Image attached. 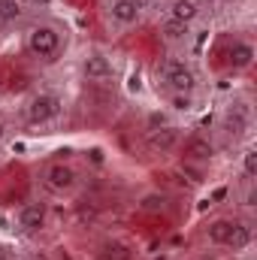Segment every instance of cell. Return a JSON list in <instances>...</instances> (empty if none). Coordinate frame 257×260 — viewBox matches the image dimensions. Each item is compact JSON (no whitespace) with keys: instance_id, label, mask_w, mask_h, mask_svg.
Wrapping results in <instances>:
<instances>
[{"instance_id":"20","label":"cell","mask_w":257,"mask_h":260,"mask_svg":"<svg viewBox=\"0 0 257 260\" xmlns=\"http://www.w3.org/2000/svg\"><path fill=\"white\" fill-rule=\"evenodd\" d=\"M164 124H173V118H170L167 112H160V109H151V112L145 115V130H157V127H164Z\"/></svg>"},{"instance_id":"19","label":"cell","mask_w":257,"mask_h":260,"mask_svg":"<svg viewBox=\"0 0 257 260\" xmlns=\"http://www.w3.org/2000/svg\"><path fill=\"white\" fill-rule=\"evenodd\" d=\"M170 209V197L164 191H151V194L139 197V212H167Z\"/></svg>"},{"instance_id":"10","label":"cell","mask_w":257,"mask_h":260,"mask_svg":"<svg viewBox=\"0 0 257 260\" xmlns=\"http://www.w3.org/2000/svg\"><path fill=\"white\" fill-rule=\"evenodd\" d=\"M218 130H221L224 136H230L233 142L245 139V136L251 133V109H248L245 103H230V106H224V112H221V118H218Z\"/></svg>"},{"instance_id":"22","label":"cell","mask_w":257,"mask_h":260,"mask_svg":"<svg viewBox=\"0 0 257 260\" xmlns=\"http://www.w3.org/2000/svg\"><path fill=\"white\" fill-rule=\"evenodd\" d=\"M27 260H52V257H49V254H30Z\"/></svg>"},{"instance_id":"3","label":"cell","mask_w":257,"mask_h":260,"mask_svg":"<svg viewBox=\"0 0 257 260\" xmlns=\"http://www.w3.org/2000/svg\"><path fill=\"white\" fill-rule=\"evenodd\" d=\"M203 239L215 248L245 251L251 245V224L239 215H215L203 224Z\"/></svg>"},{"instance_id":"15","label":"cell","mask_w":257,"mask_h":260,"mask_svg":"<svg viewBox=\"0 0 257 260\" xmlns=\"http://www.w3.org/2000/svg\"><path fill=\"white\" fill-rule=\"evenodd\" d=\"M160 40L170 49H185V46H191V40H194V27L191 24H179V21L164 18L160 21Z\"/></svg>"},{"instance_id":"21","label":"cell","mask_w":257,"mask_h":260,"mask_svg":"<svg viewBox=\"0 0 257 260\" xmlns=\"http://www.w3.org/2000/svg\"><path fill=\"white\" fill-rule=\"evenodd\" d=\"M9 133H12V124H9L6 118H0V145H3L6 139H9Z\"/></svg>"},{"instance_id":"11","label":"cell","mask_w":257,"mask_h":260,"mask_svg":"<svg viewBox=\"0 0 257 260\" xmlns=\"http://www.w3.org/2000/svg\"><path fill=\"white\" fill-rule=\"evenodd\" d=\"M224 58H227V67H230L233 73H248V70L254 67L257 49H254V43H251L248 37H233V40L227 43Z\"/></svg>"},{"instance_id":"16","label":"cell","mask_w":257,"mask_h":260,"mask_svg":"<svg viewBox=\"0 0 257 260\" xmlns=\"http://www.w3.org/2000/svg\"><path fill=\"white\" fill-rule=\"evenodd\" d=\"M100 260H133L136 257V248L130 245L127 239H106L97 251Z\"/></svg>"},{"instance_id":"18","label":"cell","mask_w":257,"mask_h":260,"mask_svg":"<svg viewBox=\"0 0 257 260\" xmlns=\"http://www.w3.org/2000/svg\"><path fill=\"white\" fill-rule=\"evenodd\" d=\"M164 97H167L170 112H176V115H191L197 109V94H164Z\"/></svg>"},{"instance_id":"7","label":"cell","mask_w":257,"mask_h":260,"mask_svg":"<svg viewBox=\"0 0 257 260\" xmlns=\"http://www.w3.org/2000/svg\"><path fill=\"white\" fill-rule=\"evenodd\" d=\"M79 76L85 82H94V85H109L118 76L115 58L103 49H85L82 58H79Z\"/></svg>"},{"instance_id":"9","label":"cell","mask_w":257,"mask_h":260,"mask_svg":"<svg viewBox=\"0 0 257 260\" xmlns=\"http://www.w3.org/2000/svg\"><path fill=\"white\" fill-rule=\"evenodd\" d=\"M100 9H103V18L112 30H130L145 15V9L136 0H100Z\"/></svg>"},{"instance_id":"12","label":"cell","mask_w":257,"mask_h":260,"mask_svg":"<svg viewBox=\"0 0 257 260\" xmlns=\"http://www.w3.org/2000/svg\"><path fill=\"white\" fill-rule=\"evenodd\" d=\"M206 12V3L203 0H167L164 6V18L170 21H179V24H197Z\"/></svg>"},{"instance_id":"14","label":"cell","mask_w":257,"mask_h":260,"mask_svg":"<svg viewBox=\"0 0 257 260\" xmlns=\"http://www.w3.org/2000/svg\"><path fill=\"white\" fill-rule=\"evenodd\" d=\"M30 18V6L27 0H0V30H12V27H24Z\"/></svg>"},{"instance_id":"4","label":"cell","mask_w":257,"mask_h":260,"mask_svg":"<svg viewBox=\"0 0 257 260\" xmlns=\"http://www.w3.org/2000/svg\"><path fill=\"white\" fill-rule=\"evenodd\" d=\"M157 82L164 94H197L200 91V73L182 55H173L157 67Z\"/></svg>"},{"instance_id":"6","label":"cell","mask_w":257,"mask_h":260,"mask_svg":"<svg viewBox=\"0 0 257 260\" xmlns=\"http://www.w3.org/2000/svg\"><path fill=\"white\" fill-rule=\"evenodd\" d=\"M176 154H179L185 170H206L218 157V145L206 133H185L179 148H176Z\"/></svg>"},{"instance_id":"1","label":"cell","mask_w":257,"mask_h":260,"mask_svg":"<svg viewBox=\"0 0 257 260\" xmlns=\"http://www.w3.org/2000/svg\"><path fill=\"white\" fill-rule=\"evenodd\" d=\"M70 52V27L55 15H30L21 27V55L37 67L61 64Z\"/></svg>"},{"instance_id":"5","label":"cell","mask_w":257,"mask_h":260,"mask_svg":"<svg viewBox=\"0 0 257 260\" xmlns=\"http://www.w3.org/2000/svg\"><path fill=\"white\" fill-rule=\"evenodd\" d=\"M40 185L43 191L52 197H73L82 185V173L73 160H64V157H55L43 167L40 173Z\"/></svg>"},{"instance_id":"17","label":"cell","mask_w":257,"mask_h":260,"mask_svg":"<svg viewBox=\"0 0 257 260\" xmlns=\"http://www.w3.org/2000/svg\"><path fill=\"white\" fill-rule=\"evenodd\" d=\"M239 170H242V182L245 185H254L257 182V145L248 142L239 154Z\"/></svg>"},{"instance_id":"2","label":"cell","mask_w":257,"mask_h":260,"mask_svg":"<svg viewBox=\"0 0 257 260\" xmlns=\"http://www.w3.org/2000/svg\"><path fill=\"white\" fill-rule=\"evenodd\" d=\"M67 112V100L64 94L52 91V88H34L30 94L21 97L18 103V121L30 130H43V127H55Z\"/></svg>"},{"instance_id":"8","label":"cell","mask_w":257,"mask_h":260,"mask_svg":"<svg viewBox=\"0 0 257 260\" xmlns=\"http://www.w3.org/2000/svg\"><path fill=\"white\" fill-rule=\"evenodd\" d=\"M52 224V206L46 200H27L15 212V230L24 236H40Z\"/></svg>"},{"instance_id":"13","label":"cell","mask_w":257,"mask_h":260,"mask_svg":"<svg viewBox=\"0 0 257 260\" xmlns=\"http://www.w3.org/2000/svg\"><path fill=\"white\" fill-rule=\"evenodd\" d=\"M182 136H185V133H182L179 124H164V127H157V130H145V145H148L151 151L170 154V151L179 148Z\"/></svg>"}]
</instances>
